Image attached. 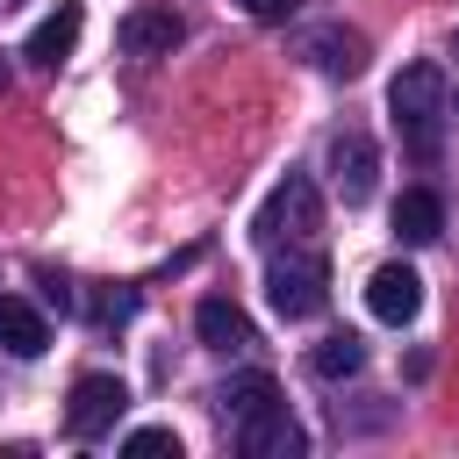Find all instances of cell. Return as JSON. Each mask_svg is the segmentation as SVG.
<instances>
[{"mask_svg":"<svg viewBox=\"0 0 459 459\" xmlns=\"http://www.w3.org/2000/svg\"><path fill=\"white\" fill-rule=\"evenodd\" d=\"M387 108H394L402 151L430 165L437 143H445V72L437 65H402V79L387 86Z\"/></svg>","mask_w":459,"mask_h":459,"instance_id":"6da1fadb","label":"cell"},{"mask_svg":"<svg viewBox=\"0 0 459 459\" xmlns=\"http://www.w3.org/2000/svg\"><path fill=\"white\" fill-rule=\"evenodd\" d=\"M122 452H129V459H165V452L179 459V437H172V430H129Z\"/></svg>","mask_w":459,"mask_h":459,"instance_id":"2e32d148","label":"cell"},{"mask_svg":"<svg viewBox=\"0 0 459 459\" xmlns=\"http://www.w3.org/2000/svg\"><path fill=\"white\" fill-rule=\"evenodd\" d=\"M237 445H244L251 459H301V423H294L287 402L273 394V402H258L251 416H237Z\"/></svg>","mask_w":459,"mask_h":459,"instance_id":"8992f818","label":"cell"},{"mask_svg":"<svg viewBox=\"0 0 459 459\" xmlns=\"http://www.w3.org/2000/svg\"><path fill=\"white\" fill-rule=\"evenodd\" d=\"M194 330H201L208 351H244V344H251V316H244L237 301H222V294H208V301L194 308Z\"/></svg>","mask_w":459,"mask_h":459,"instance_id":"8fae6325","label":"cell"},{"mask_svg":"<svg viewBox=\"0 0 459 459\" xmlns=\"http://www.w3.org/2000/svg\"><path fill=\"white\" fill-rule=\"evenodd\" d=\"M308 57H316V72H330V79H359V72H366V36L344 29V22H323V29L308 36Z\"/></svg>","mask_w":459,"mask_h":459,"instance_id":"9c48e42d","label":"cell"},{"mask_svg":"<svg viewBox=\"0 0 459 459\" xmlns=\"http://www.w3.org/2000/svg\"><path fill=\"white\" fill-rule=\"evenodd\" d=\"M330 179H337V194H344L351 208L373 201V186H380V151H373L366 129H337V136H330Z\"/></svg>","mask_w":459,"mask_h":459,"instance_id":"5b68a950","label":"cell"},{"mask_svg":"<svg viewBox=\"0 0 459 459\" xmlns=\"http://www.w3.org/2000/svg\"><path fill=\"white\" fill-rule=\"evenodd\" d=\"M273 394H280V387H273V373H237V380H222V394H215V402H222V416L237 423V416H251V409H258V402H273Z\"/></svg>","mask_w":459,"mask_h":459,"instance_id":"9a60e30c","label":"cell"},{"mask_svg":"<svg viewBox=\"0 0 459 459\" xmlns=\"http://www.w3.org/2000/svg\"><path fill=\"white\" fill-rule=\"evenodd\" d=\"M115 36H122V50H129V57H172V50H179V36H186V22H179L172 7H129Z\"/></svg>","mask_w":459,"mask_h":459,"instance_id":"52a82bcc","label":"cell"},{"mask_svg":"<svg viewBox=\"0 0 459 459\" xmlns=\"http://www.w3.org/2000/svg\"><path fill=\"white\" fill-rule=\"evenodd\" d=\"M265 301H273L287 323L323 316V308H330V265H323V251L287 244V258H273V273H265Z\"/></svg>","mask_w":459,"mask_h":459,"instance_id":"3957f363","label":"cell"},{"mask_svg":"<svg viewBox=\"0 0 459 459\" xmlns=\"http://www.w3.org/2000/svg\"><path fill=\"white\" fill-rule=\"evenodd\" d=\"M366 308L402 330V323H416V308H423V280H416L409 265H380V273L366 280Z\"/></svg>","mask_w":459,"mask_h":459,"instance_id":"ba28073f","label":"cell"},{"mask_svg":"<svg viewBox=\"0 0 459 459\" xmlns=\"http://www.w3.org/2000/svg\"><path fill=\"white\" fill-rule=\"evenodd\" d=\"M359 366H366V344H359L351 330H337V337H323V344L308 351V373H316V380H351Z\"/></svg>","mask_w":459,"mask_h":459,"instance_id":"5bb4252c","label":"cell"},{"mask_svg":"<svg viewBox=\"0 0 459 459\" xmlns=\"http://www.w3.org/2000/svg\"><path fill=\"white\" fill-rule=\"evenodd\" d=\"M0 344H7L14 359L50 351V323H43V308H29L22 294H0Z\"/></svg>","mask_w":459,"mask_h":459,"instance_id":"7c38bea8","label":"cell"},{"mask_svg":"<svg viewBox=\"0 0 459 459\" xmlns=\"http://www.w3.org/2000/svg\"><path fill=\"white\" fill-rule=\"evenodd\" d=\"M394 230H402V244H430L437 230H445V208H437V194H402L394 201Z\"/></svg>","mask_w":459,"mask_h":459,"instance_id":"4fadbf2b","label":"cell"},{"mask_svg":"<svg viewBox=\"0 0 459 459\" xmlns=\"http://www.w3.org/2000/svg\"><path fill=\"white\" fill-rule=\"evenodd\" d=\"M316 230H323V201H316V179H308V172H287V179L258 201V215H251V237H258L265 251L308 244Z\"/></svg>","mask_w":459,"mask_h":459,"instance_id":"7a4b0ae2","label":"cell"},{"mask_svg":"<svg viewBox=\"0 0 459 459\" xmlns=\"http://www.w3.org/2000/svg\"><path fill=\"white\" fill-rule=\"evenodd\" d=\"M79 29H86V14H79V0H65L57 14H43V22L29 29V43H22V50H29L36 65H65V57L79 50Z\"/></svg>","mask_w":459,"mask_h":459,"instance_id":"30bf717a","label":"cell"},{"mask_svg":"<svg viewBox=\"0 0 459 459\" xmlns=\"http://www.w3.org/2000/svg\"><path fill=\"white\" fill-rule=\"evenodd\" d=\"M237 7H244V14H258V22H287L301 0H237Z\"/></svg>","mask_w":459,"mask_h":459,"instance_id":"e0dca14e","label":"cell"},{"mask_svg":"<svg viewBox=\"0 0 459 459\" xmlns=\"http://www.w3.org/2000/svg\"><path fill=\"white\" fill-rule=\"evenodd\" d=\"M122 409H129V387L115 373H79L72 380V402H65V430L72 437H100V430H115Z\"/></svg>","mask_w":459,"mask_h":459,"instance_id":"277c9868","label":"cell"},{"mask_svg":"<svg viewBox=\"0 0 459 459\" xmlns=\"http://www.w3.org/2000/svg\"><path fill=\"white\" fill-rule=\"evenodd\" d=\"M7 7H22V0H0V14H7Z\"/></svg>","mask_w":459,"mask_h":459,"instance_id":"ac0fdd59","label":"cell"},{"mask_svg":"<svg viewBox=\"0 0 459 459\" xmlns=\"http://www.w3.org/2000/svg\"><path fill=\"white\" fill-rule=\"evenodd\" d=\"M0 86H7V65H0Z\"/></svg>","mask_w":459,"mask_h":459,"instance_id":"d6986e66","label":"cell"}]
</instances>
